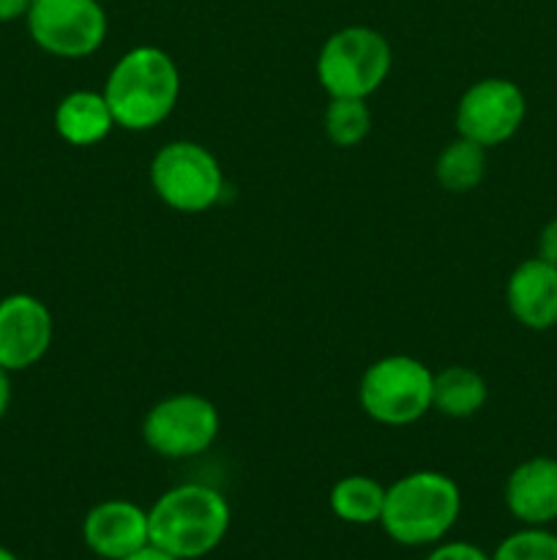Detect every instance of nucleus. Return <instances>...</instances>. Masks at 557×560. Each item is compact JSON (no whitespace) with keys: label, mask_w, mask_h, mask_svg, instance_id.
<instances>
[{"label":"nucleus","mask_w":557,"mask_h":560,"mask_svg":"<svg viewBox=\"0 0 557 560\" xmlns=\"http://www.w3.org/2000/svg\"><path fill=\"white\" fill-rule=\"evenodd\" d=\"M486 399H489V386L470 366H446L435 372L431 410L446 419H473L478 410H484Z\"/></svg>","instance_id":"obj_15"},{"label":"nucleus","mask_w":557,"mask_h":560,"mask_svg":"<svg viewBox=\"0 0 557 560\" xmlns=\"http://www.w3.org/2000/svg\"><path fill=\"white\" fill-rule=\"evenodd\" d=\"M491 560H557V534L522 525V530H513L497 545Z\"/></svg>","instance_id":"obj_19"},{"label":"nucleus","mask_w":557,"mask_h":560,"mask_svg":"<svg viewBox=\"0 0 557 560\" xmlns=\"http://www.w3.org/2000/svg\"><path fill=\"white\" fill-rule=\"evenodd\" d=\"M0 560H20V558H16L14 552L9 550V547H3V545H0Z\"/></svg>","instance_id":"obj_25"},{"label":"nucleus","mask_w":557,"mask_h":560,"mask_svg":"<svg viewBox=\"0 0 557 560\" xmlns=\"http://www.w3.org/2000/svg\"><path fill=\"white\" fill-rule=\"evenodd\" d=\"M218 427L222 419L211 399L202 394H173L147 410L142 438L158 457L191 459L216 443Z\"/></svg>","instance_id":"obj_7"},{"label":"nucleus","mask_w":557,"mask_h":560,"mask_svg":"<svg viewBox=\"0 0 557 560\" xmlns=\"http://www.w3.org/2000/svg\"><path fill=\"white\" fill-rule=\"evenodd\" d=\"M229 503L211 485H178L147 509L151 545L178 560L211 556L229 530Z\"/></svg>","instance_id":"obj_2"},{"label":"nucleus","mask_w":557,"mask_h":560,"mask_svg":"<svg viewBox=\"0 0 557 560\" xmlns=\"http://www.w3.org/2000/svg\"><path fill=\"white\" fill-rule=\"evenodd\" d=\"M538 257L541 260L552 262V266H557V217L552 219V222H546L544 230H541Z\"/></svg>","instance_id":"obj_21"},{"label":"nucleus","mask_w":557,"mask_h":560,"mask_svg":"<svg viewBox=\"0 0 557 560\" xmlns=\"http://www.w3.org/2000/svg\"><path fill=\"white\" fill-rule=\"evenodd\" d=\"M508 312L530 331H549L557 326V266L538 255L519 262L506 284Z\"/></svg>","instance_id":"obj_12"},{"label":"nucleus","mask_w":557,"mask_h":560,"mask_svg":"<svg viewBox=\"0 0 557 560\" xmlns=\"http://www.w3.org/2000/svg\"><path fill=\"white\" fill-rule=\"evenodd\" d=\"M147 175L158 200L180 213L208 211L224 195L222 164L200 142L175 140L162 145Z\"/></svg>","instance_id":"obj_6"},{"label":"nucleus","mask_w":557,"mask_h":560,"mask_svg":"<svg viewBox=\"0 0 557 560\" xmlns=\"http://www.w3.org/2000/svg\"><path fill=\"white\" fill-rule=\"evenodd\" d=\"M333 517L347 525H380L386 506V487L371 476H344L333 485L331 498Z\"/></svg>","instance_id":"obj_16"},{"label":"nucleus","mask_w":557,"mask_h":560,"mask_svg":"<svg viewBox=\"0 0 557 560\" xmlns=\"http://www.w3.org/2000/svg\"><path fill=\"white\" fill-rule=\"evenodd\" d=\"M484 175L486 148L475 145L473 140H464V137L448 142L435 162L437 184L451 195H467V191L478 189Z\"/></svg>","instance_id":"obj_17"},{"label":"nucleus","mask_w":557,"mask_h":560,"mask_svg":"<svg viewBox=\"0 0 557 560\" xmlns=\"http://www.w3.org/2000/svg\"><path fill=\"white\" fill-rule=\"evenodd\" d=\"M528 98L517 82L486 77L473 82L457 104V131L481 148H497L511 140L524 124Z\"/></svg>","instance_id":"obj_9"},{"label":"nucleus","mask_w":557,"mask_h":560,"mask_svg":"<svg viewBox=\"0 0 557 560\" xmlns=\"http://www.w3.org/2000/svg\"><path fill=\"white\" fill-rule=\"evenodd\" d=\"M52 312L31 293H11L0 299V366L5 372H25L36 366L52 348Z\"/></svg>","instance_id":"obj_10"},{"label":"nucleus","mask_w":557,"mask_h":560,"mask_svg":"<svg viewBox=\"0 0 557 560\" xmlns=\"http://www.w3.org/2000/svg\"><path fill=\"white\" fill-rule=\"evenodd\" d=\"M82 541L102 560H123L151 545L147 509L126 498L96 503L82 520Z\"/></svg>","instance_id":"obj_11"},{"label":"nucleus","mask_w":557,"mask_h":560,"mask_svg":"<svg viewBox=\"0 0 557 560\" xmlns=\"http://www.w3.org/2000/svg\"><path fill=\"white\" fill-rule=\"evenodd\" d=\"M462 514V490L440 470H413L386 487L380 525L402 547H435Z\"/></svg>","instance_id":"obj_3"},{"label":"nucleus","mask_w":557,"mask_h":560,"mask_svg":"<svg viewBox=\"0 0 557 560\" xmlns=\"http://www.w3.org/2000/svg\"><path fill=\"white\" fill-rule=\"evenodd\" d=\"M104 98L115 126L151 131L173 115L180 96V71L158 47H134L115 60L104 82Z\"/></svg>","instance_id":"obj_1"},{"label":"nucleus","mask_w":557,"mask_h":560,"mask_svg":"<svg viewBox=\"0 0 557 560\" xmlns=\"http://www.w3.org/2000/svg\"><path fill=\"white\" fill-rule=\"evenodd\" d=\"M424 560H491V556L470 541H440Z\"/></svg>","instance_id":"obj_20"},{"label":"nucleus","mask_w":557,"mask_h":560,"mask_svg":"<svg viewBox=\"0 0 557 560\" xmlns=\"http://www.w3.org/2000/svg\"><path fill=\"white\" fill-rule=\"evenodd\" d=\"M506 506L517 523L549 528L557 523V459L530 457L506 481Z\"/></svg>","instance_id":"obj_13"},{"label":"nucleus","mask_w":557,"mask_h":560,"mask_svg":"<svg viewBox=\"0 0 557 560\" xmlns=\"http://www.w3.org/2000/svg\"><path fill=\"white\" fill-rule=\"evenodd\" d=\"M33 0H0V22H14L20 16H27Z\"/></svg>","instance_id":"obj_22"},{"label":"nucleus","mask_w":557,"mask_h":560,"mask_svg":"<svg viewBox=\"0 0 557 560\" xmlns=\"http://www.w3.org/2000/svg\"><path fill=\"white\" fill-rule=\"evenodd\" d=\"M25 20L36 47L66 60L96 52L109 27L98 0H33Z\"/></svg>","instance_id":"obj_8"},{"label":"nucleus","mask_w":557,"mask_h":560,"mask_svg":"<svg viewBox=\"0 0 557 560\" xmlns=\"http://www.w3.org/2000/svg\"><path fill=\"white\" fill-rule=\"evenodd\" d=\"M123 560H178V558L167 556V552L158 550V547L147 545V547H142V550H137L134 556H129V558H123Z\"/></svg>","instance_id":"obj_24"},{"label":"nucleus","mask_w":557,"mask_h":560,"mask_svg":"<svg viewBox=\"0 0 557 560\" xmlns=\"http://www.w3.org/2000/svg\"><path fill=\"white\" fill-rule=\"evenodd\" d=\"M435 372L413 355H386L358 383L360 410L386 427H407L431 410Z\"/></svg>","instance_id":"obj_5"},{"label":"nucleus","mask_w":557,"mask_h":560,"mask_svg":"<svg viewBox=\"0 0 557 560\" xmlns=\"http://www.w3.org/2000/svg\"><path fill=\"white\" fill-rule=\"evenodd\" d=\"M112 129V109L102 91H71L55 107V131L74 148L98 145Z\"/></svg>","instance_id":"obj_14"},{"label":"nucleus","mask_w":557,"mask_h":560,"mask_svg":"<svg viewBox=\"0 0 557 560\" xmlns=\"http://www.w3.org/2000/svg\"><path fill=\"white\" fill-rule=\"evenodd\" d=\"M322 129L336 148L360 145L371 129L366 98H331L322 115Z\"/></svg>","instance_id":"obj_18"},{"label":"nucleus","mask_w":557,"mask_h":560,"mask_svg":"<svg viewBox=\"0 0 557 560\" xmlns=\"http://www.w3.org/2000/svg\"><path fill=\"white\" fill-rule=\"evenodd\" d=\"M393 66V49L380 31L349 25L331 33L317 55V80L331 98H369Z\"/></svg>","instance_id":"obj_4"},{"label":"nucleus","mask_w":557,"mask_h":560,"mask_svg":"<svg viewBox=\"0 0 557 560\" xmlns=\"http://www.w3.org/2000/svg\"><path fill=\"white\" fill-rule=\"evenodd\" d=\"M9 405H11V372H5L0 366V421L5 419L9 413Z\"/></svg>","instance_id":"obj_23"}]
</instances>
